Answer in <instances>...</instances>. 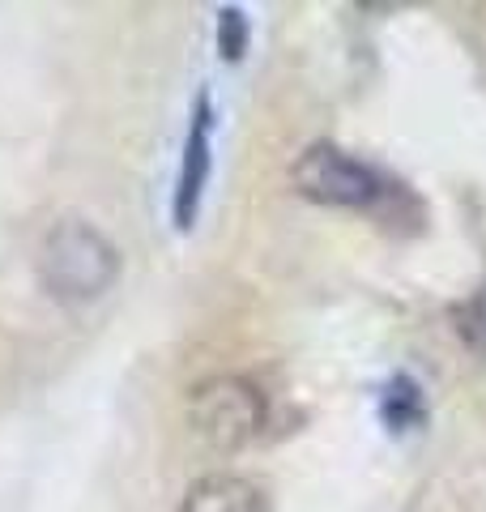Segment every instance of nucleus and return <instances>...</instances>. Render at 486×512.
Wrapping results in <instances>:
<instances>
[{"instance_id":"7ed1b4c3","label":"nucleus","mask_w":486,"mask_h":512,"mask_svg":"<svg viewBox=\"0 0 486 512\" xmlns=\"http://www.w3.org/2000/svg\"><path fill=\"white\" fill-rule=\"evenodd\" d=\"M295 188L316 205L384 214V201H393V192L401 184H388L376 167L359 163L354 154L329 146V141H316L295 163Z\"/></svg>"},{"instance_id":"423d86ee","label":"nucleus","mask_w":486,"mask_h":512,"mask_svg":"<svg viewBox=\"0 0 486 512\" xmlns=\"http://www.w3.org/2000/svg\"><path fill=\"white\" fill-rule=\"evenodd\" d=\"M380 419L388 431H414L418 423L427 419V402H423V389L418 380L410 376H393L380 393Z\"/></svg>"},{"instance_id":"6e6552de","label":"nucleus","mask_w":486,"mask_h":512,"mask_svg":"<svg viewBox=\"0 0 486 512\" xmlns=\"http://www.w3.org/2000/svg\"><path fill=\"white\" fill-rule=\"evenodd\" d=\"M457 333L465 346H474L478 355H486V286L457 308Z\"/></svg>"},{"instance_id":"f03ea898","label":"nucleus","mask_w":486,"mask_h":512,"mask_svg":"<svg viewBox=\"0 0 486 512\" xmlns=\"http://www.w3.org/2000/svg\"><path fill=\"white\" fill-rule=\"evenodd\" d=\"M192 431L218 453H239L265 431V393L243 376H209L188 393Z\"/></svg>"},{"instance_id":"20e7f679","label":"nucleus","mask_w":486,"mask_h":512,"mask_svg":"<svg viewBox=\"0 0 486 512\" xmlns=\"http://www.w3.org/2000/svg\"><path fill=\"white\" fill-rule=\"evenodd\" d=\"M214 99L209 90L197 94L192 107V124H188V141H184V158H180V180H175V201H171V218L180 231H192V222L201 214V197H205V180H209V163H214Z\"/></svg>"},{"instance_id":"39448f33","label":"nucleus","mask_w":486,"mask_h":512,"mask_svg":"<svg viewBox=\"0 0 486 512\" xmlns=\"http://www.w3.org/2000/svg\"><path fill=\"white\" fill-rule=\"evenodd\" d=\"M180 512H265V495L243 474H205L188 487Z\"/></svg>"},{"instance_id":"f257e3e1","label":"nucleus","mask_w":486,"mask_h":512,"mask_svg":"<svg viewBox=\"0 0 486 512\" xmlns=\"http://www.w3.org/2000/svg\"><path fill=\"white\" fill-rule=\"evenodd\" d=\"M43 291L60 303H90L111 291V282L120 278V252L116 244L90 227L86 218H60L56 227H47L39 256H35Z\"/></svg>"},{"instance_id":"0eeeda50","label":"nucleus","mask_w":486,"mask_h":512,"mask_svg":"<svg viewBox=\"0 0 486 512\" xmlns=\"http://www.w3.org/2000/svg\"><path fill=\"white\" fill-rule=\"evenodd\" d=\"M248 39H252V30H248V18H243V9L239 5H226L218 13V56L222 60H243V52H248Z\"/></svg>"}]
</instances>
